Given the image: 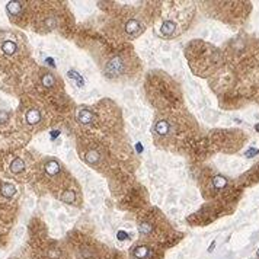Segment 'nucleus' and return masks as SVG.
<instances>
[{
	"label": "nucleus",
	"mask_w": 259,
	"mask_h": 259,
	"mask_svg": "<svg viewBox=\"0 0 259 259\" xmlns=\"http://www.w3.org/2000/svg\"><path fill=\"white\" fill-rule=\"evenodd\" d=\"M93 118H95L93 112L87 108H80L77 111V121L80 124H90V122H93Z\"/></svg>",
	"instance_id": "nucleus-1"
},
{
	"label": "nucleus",
	"mask_w": 259,
	"mask_h": 259,
	"mask_svg": "<svg viewBox=\"0 0 259 259\" xmlns=\"http://www.w3.org/2000/svg\"><path fill=\"white\" fill-rule=\"evenodd\" d=\"M170 131V124H169V121L166 120H159L156 122V125H154V133L160 135V137H165L167 135Z\"/></svg>",
	"instance_id": "nucleus-2"
},
{
	"label": "nucleus",
	"mask_w": 259,
	"mask_h": 259,
	"mask_svg": "<svg viewBox=\"0 0 259 259\" xmlns=\"http://www.w3.org/2000/svg\"><path fill=\"white\" fill-rule=\"evenodd\" d=\"M125 31L128 35H137L140 31H143V25L137 19H130L125 23Z\"/></svg>",
	"instance_id": "nucleus-3"
},
{
	"label": "nucleus",
	"mask_w": 259,
	"mask_h": 259,
	"mask_svg": "<svg viewBox=\"0 0 259 259\" xmlns=\"http://www.w3.org/2000/svg\"><path fill=\"white\" fill-rule=\"evenodd\" d=\"M25 120H26L28 124H31V125H35V124H38L41 121V114L38 109H29L25 115Z\"/></svg>",
	"instance_id": "nucleus-4"
},
{
	"label": "nucleus",
	"mask_w": 259,
	"mask_h": 259,
	"mask_svg": "<svg viewBox=\"0 0 259 259\" xmlns=\"http://www.w3.org/2000/svg\"><path fill=\"white\" fill-rule=\"evenodd\" d=\"M45 172H47V175H50V176H55V175L60 173V165H58L55 160H50L45 165Z\"/></svg>",
	"instance_id": "nucleus-5"
},
{
	"label": "nucleus",
	"mask_w": 259,
	"mask_h": 259,
	"mask_svg": "<svg viewBox=\"0 0 259 259\" xmlns=\"http://www.w3.org/2000/svg\"><path fill=\"white\" fill-rule=\"evenodd\" d=\"M10 172L13 173H19L22 172L23 169H25V163H23V160L19 159V157H16V159L12 160V163H10Z\"/></svg>",
	"instance_id": "nucleus-6"
},
{
	"label": "nucleus",
	"mask_w": 259,
	"mask_h": 259,
	"mask_svg": "<svg viewBox=\"0 0 259 259\" xmlns=\"http://www.w3.org/2000/svg\"><path fill=\"white\" fill-rule=\"evenodd\" d=\"M16 50H18V47H16V44H15L13 41H5L3 45H2V51H3L5 54H7V55L15 54Z\"/></svg>",
	"instance_id": "nucleus-7"
},
{
	"label": "nucleus",
	"mask_w": 259,
	"mask_h": 259,
	"mask_svg": "<svg viewBox=\"0 0 259 259\" xmlns=\"http://www.w3.org/2000/svg\"><path fill=\"white\" fill-rule=\"evenodd\" d=\"M0 189H2V194H3L5 197H7V198L13 197L15 192H16V188H15L12 184H2Z\"/></svg>",
	"instance_id": "nucleus-8"
},
{
	"label": "nucleus",
	"mask_w": 259,
	"mask_h": 259,
	"mask_svg": "<svg viewBox=\"0 0 259 259\" xmlns=\"http://www.w3.org/2000/svg\"><path fill=\"white\" fill-rule=\"evenodd\" d=\"M20 9H22V5H20L19 2H10V3H7V12L12 15V16H16V15L20 12Z\"/></svg>",
	"instance_id": "nucleus-9"
},
{
	"label": "nucleus",
	"mask_w": 259,
	"mask_h": 259,
	"mask_svg": "<svg viewBox=\"0 0 259 259\" xmlns=\"http://www.w3.org/2000/svg\"><path fill=\"white\" fill-rule=\"evenodd\" d=\"M133 253L137 259H144V258H147V255H149V247H146V246H137V247L134 249Z\"/></svg>",
	"instance_id": "nucleus-10"
},
{
	"label": "nucleus",
	"mask_w": 259,
	"mask_h": 259,
	"mask_svg": "<svg viewBox=\"0 0 259 259\" xmlns=\"http://www.w3.org/2000/svg\"><path fill=\"white\" fill-rule=\"evenodd\" d=\"M41 83H42V86L45 87H53L54 83H55V79H54V76L51 73H45L41 77Z\"/></svg>",
	"instance_id": "nucleus-11"
},
{
	"label": "nucleus",
	"mask_w": 259,
	"mask_h": 259,
	"mask_svg": "<svg viewBox=\"0 0 259 259\" xmlns=\"http://www.w3.org/2000/svg\"><path fill=\"white\" fill-rule=\"evenodd\" d=\"M213 185L215 189H223V188H226V185H227V179L224 176H221V175H217L213 179Z\"/></svg>",
	"instance_id": "nucleus-12"
},
{
	"label": "nucleus",
	"mask_w": 259,
	"mask_h": 259,
	"mask_svg": "<svg viewBox=\"0 0 259 259\" xmlns=\"http://www.w3.org/2000/svg\"><path fill=\"white\" fill-rule=\"evenodd\" d=\"M60 198H61L63 202H66V204H72V202H74V199H76V195H74V191L67 189L64 194H61Z\"/></svg>",
	"instance_id": "nucleus-13"
},
{
	"label": "nucleus",
	"mask_w": 259,
	"mask_h": 259,
	"mask_svg": "<svg viewBox=\"0 0 259 259\" xmlns=\"http://www.w3.org/2000/svg\"><path fill=\"white\" fill-rule=\"evenodd\" d=\"M67 76H68L70 79H73L74 82L77 83V86H79V87H82L83 85H85V80H83V77H82V76H80V74L77 73L76 70H70V72L67 73Z\"/></svg>",
	"instance_id": "nucleus-14"
},
{
	"label": "nucleus",
	"mask_w": 259,
	"mask_h": 259,
	"mask_svg": "<svg viewBox=\"0 0 259 259\" xmlns=\"http://www.w3.org/2000/svg\"><path fill=\"white\" fill-rule=\"evenodd\" d=\"M138 230H140L141 234H150L152 230H153V226L150 224V223H140Z\"/></svg>",
	"instance_id": "nucleus-15"
},
{
	"label": "nucleus",
	"mask_w": 259,
	"mask_h": 259,
	"mask_svg": "<svg viewBox=\"0 0 259 259\" xmlns=\"http://www.w3.org/2000/svg\"><path fill=\"white\" fill-rule=\"evenodd\" d=\"M258 153H259L258 149H249V150L246 152L245 156H246V157H249V159H250V157H253V156H256Z\"/></svg>",
	"instance_id": "nucleus-16"
},
{
	"label": "nucleus",
	"mask_w": 259,
	"mask_h": 259,
	"mask_svg": "<svg viewBox=\"0 0 259 259\" xmlns=\"http://www.w3.org/2000/svg\"><path fill=\"white\" fill-rule=\"evenodd\" d=\"M7 118H9V114L5 112V111H0V124H2V122H6Z\"/></svg>",
	"instance_id": "nucleus-17"
},
{
	"label": "nucleus",
	"mask_w": 259,
	"mask_h": 259,
	"mask_svg": "<svg viewBox=\"0 0 259 259\" xmlns=\"http://www.w3.org/2000/svg\"><path fill=\"white\" fill-rule=\"evenodd\" d=\"M117 237H118V240H127L128 239V234H127L125 232H121L120 230V232L117 233Z\"/></svg>",
	"instance_id": "nucleus-18"
},
{
	"label": "nucleus",
	"mask_w": 259,
	"mask_h": 259,
	"mask_svg": "<svg viewBox=\"0 0 259 259\" xmlns=\"http://www.w3.org/2000/svg\"><path fill=\"white\" fill-rule=\"evenodd\" d=\"M214 247H215V242H213V243L210 245V247H208V252H213Z\"/></svg>",
	"instance_id": "nucleus-19"
},
{
	"label": "nucleus",
	"mask_w": 259,
	"mask_h": 259,
	"mask_svg": "<svg viewBox=\"0 0 259 259\" xmlns=\"http://www.w3.org/2000/svg\"><path fill=\"white\" fill-rule=\"evenodd\" d=\"M137 150H138V152H141V150H143V146H140V144H137Z\"/></svg>",
	"instance_id": "nucleus-20"
},
{
	"label": "nucleus",
	"mask_w": 259,
	"mask_h": 259,
	"mask_svg": "<svg viewBox=\"0 0 259 259\" xmlns=\"http://www.w3.org/2000/svg\"><path fill=\"white\" fill-rule=\"evenodd\" d=\"M255 130H256V131L259 133V124H256V125H255Z\"/></svg>",
	"instance_id": "nucleus-21"
},
{
	"label": "nucleus",
	"mask_w": 259,
	"mask_h": 259,
	"mask_svg": "<svg viewBox=\"0 0 259 259\" xmlns=\"http://www.w3.org/2000/svg\"><path fill=\"white\" fill-rule=\"evenodd\" d=\"M258 258H259V249H258Z\"/></svg>",
	"instance_id": "nucleus-22"
}]
</instances>
